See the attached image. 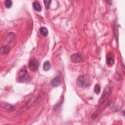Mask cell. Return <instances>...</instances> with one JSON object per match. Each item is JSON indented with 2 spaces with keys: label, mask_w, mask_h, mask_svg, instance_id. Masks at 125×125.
Here are the masks:
<instances>
[{
  "label": "cell",
  "mask_w": 125,
  "mask_h": 125,
  "mask_svg": "<svg viewBox=\"0 0 125 125\" xmlns=\"http://www.w3.org/2000/svg\"><path fill=\"white\" fill-rule=\"evenodd\" d=\"M1 107H3V108L10 111H13L15 109V107L9 104L1 102Z\"/></svg>",
  "instance_id": "52a82bcc"
},
{
  "label": "cell",
  "mask_w": 125,
  "mask_h": 125,
  "mask_svg": "<svg viewBox=\"0 0 125 125\" xmlns=\"http://www.w3.org/2000/svg\"><path fill=\"white\" fill-rule=\"evenodd\" d=\"M33 7L34 9L38 12H40L42 10V7H41L40 4L37 1L34 2L33 3Z\"/></svg>",
  "instance_id": "9c48e42d"
},
{
  "label": "cell",
  "mask_w": 125,
  "mask_h": 125,
  "mask_svg": "<svg viewBox=\"0 0 125 125\" xmlns=\"http://www.w3.org/2000/svg\"><path fill=\"white\" fill-rule=\"evenodd\" d=\"M94 90L95 92L97 94H99L101 92V87H100V85L98 84H96L94 86Z\"/></svg>",
  "instance_id": "7c38bea8"
},
{
  "label": "cell",
  "mask_w": 125,
  "mask_h": 125,
  "mask_svg": "<svg viewBox=\"0 0 125 125\" xmlns=\"http://www.w3.org/2000/svg\"><path fill=\"white\" fill-rule=\"evenodd\" d=\"M114 57L112 54H111V53H109L106 56V62L108 65H111L113 64H114Z\"/></svg>",
  "instance_id": "ba28073f"
},
{
  "label": "cell",
  "mask_w": 125,
  "mask_h": 125,
  "mask_svg": "<svg viewBox=\"0 0 125 125\" xmlns=\"http://www.w3.org/2000/svg\"><path fill=\"white\" fill-rule=\"evenodd\" d=\"M5 5L6 8H10L12 5V2L10 0H6L5 1Z\"/></svg>",
  "instance_id": "4fadbf2b"
},
{
  "label": "cell",
  "mask_w": 125,
  "mask_h": 125,
  "mask_svg": "<svg viewBox=\"0 0 125 125\" xmlns=\"http://www.w3.org/2000/svg\"><path fill=\"white\" fill-rule=\"evenodd\" d=\"M28 67L31 71L36 72L39 67L38 61L36 58H32L29 62Z\"/></svg>",
  "instance_id": "7a4b0ae2"
},
{
  "label": "cell",
  "mask_w": 125,
  "mask_h": 125,
  "mask_svg": "<svg viewBox=\"0 0 125 125\" xmlns=\"http://www.w3.org/2000/svg\"><path fill=\"white\" fill-rule=\"evenodd\" d=\"M40 33L42 36L46 37L48 34V30L45 27H41L40 28Z\"/></svg>",
  "instance_id": "30bf717a"
},
{
  "label": "cell",
  "mask_w": 125,
  "mask_h": 125,
  "mask_svg": "<svg viewBox=\"0 0 125 125\" xmlns=\"http://www.w3.org/2000/svg\"><path fill=\"white\" fill-rule=\"evenodd\" d=\"M9 51V48L6 46H4L3 47H1V51L4 53H7Z\"/></svg>",
  "instance_id": "9a60e30c"
},
{
  "label": "cell",
  "mask_w": 125,
  "mask_h": 125,
  "mask_svg": "<svg viewBox=\"0 0 125 125\" xmlns=\"http://www.w3.org/2000/svg\"><path fill=\"white\" fill-rule=\"evenodd\" d=\"M61 78L60 76H57L54 78L50 82L51 85L53 87H57L59 86L61 83Z\"/></svg>",
  "instance_id": "8992f818"
},
{
  "label": "cell",
  "mask_w": 125,
  "mask_h": 125,
  "mask_svg": "<svg viewBox=\"0 0 125 125\" xmlns=\"http://www.w3.org/2000/svg\"><path fill=\"white\" fill-rule=\"evenodd\" d=\"M85 82H86V80L84 76H82V75L80 76L77 78L76 80V84L79 87H83L85 85Z\"/></svg>",
  "instance_id": "5b68a950"
},
{
  "label": "cell",
  "mask_w": 125,
  "mask_h": 125,
  "mask_svg": "<svg viewBox=\"0 0 125 125\" xmlns=\"http://www.w3.org/2000/svg\"><path fill=\"white\" fill-rule=\"evenodd\" d=\"M45 8L46 9H48L50 6V4L51 2V0H44L43 1Z\"/></svg>",
  "instance_id": "5bb4252c"
},
{
  "label": "cell",
  "mask_w": 125,
  "mask_h": 125,
  "mask_svg": "<svg viewBox=\"0 0 125 125\" xmlns=\"http://www.w3.org/2000/svg\"><path fill=\"white\" fill-rule=\"evenodd\" d=\"M51 68V65L49 61H46L43 64V69L44 71H48Z\"/></svg>",
  "instance_id": "8fae6325"
},
{
  "label": "cell",
  "mask_w": 125,
  "mask_h": 125,
  "mask_svg": "<svg viewBox=\"0 0 125 125\" xmlns=\"http://www.w3.org/2000/svg\"><path fill=\"white\" fill-rule=\"evenodd\" d=\"M112 88L110 86H107L104 90V92L103 93L101 97V98L100 99V102L103 103L104 102L109 96L110 94V93L111 92Z\"/></svg>",
  "instance_id": "3957f363"
},
{
  "label": "cell",
  "mask_w": 125,
  "mask_h": 125,
  "mask_svg": "<svg viewBox=\"0 0 125 125\" xmlns=\"http://www.w3.org/2000/svg\"><path fill=\"white\" fill-rule=\"evenodd\" d=\"M70 59L72 62L74 63H77L81 61L82 57L80 54L78 53H74L70 56Z\"/></svg>",
  "instance_id": "277c9868"
},
{
  "label": "cell",
  "mask_w": 125,
  "mask_h": 125,
  "mask_svg": "<svg viewBox=\"0 0 125 125\" xmlns=\"http://www.w3.org/2000/svg\"><path fill=\"white\" fill-rule=\"evenodd\" d=\"M31 77L28 75L25 67L21 69L18 74L17 80L20 83H26L30 81Z\"/></svg>",
  "instance_id": "6da1fadb"
}]
</instances>
